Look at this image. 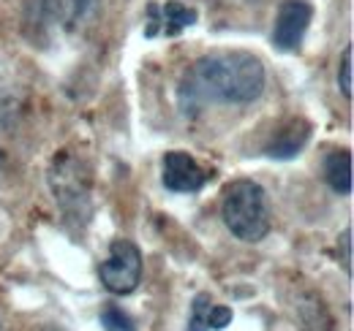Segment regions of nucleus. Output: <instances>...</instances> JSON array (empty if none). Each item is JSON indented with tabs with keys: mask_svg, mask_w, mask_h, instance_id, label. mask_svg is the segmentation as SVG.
<instances>
[{
	"mask_svg": "<svg viewBox=\"0 0 354 331\" xmlns=\"http://www.w3.org/2000/svg\"><path fill=\"white\" fill-rule=\"evenodd\" d=\"M213 179V171L202 168L196 158L183 150H172L161 161V182L172 193H199Z\"/></svg>",
	"mask_w": 354,
	"mask_h": 331,
	"instance_id": "20e7f679",
	"label": "nucleus"
},
{
	"mask_svg": "<svg viewBox=\"0 0 354 331\" xmlns=\"http://www.w3.org/2000/svg\"><path fill=\"white\" fill-rule=\"evenodd\" d=\"M324 179L338 196L352 193V155L349 150H333L324 158Z\"/></svg>",
	"mask_w": 354,
	"mask_h": 331,
	"instance_id": "6e6552de",
	"label": "nucleus"
},
{
	"mask_svg": "<svg viewBox=\"0 0 354 331\" xmlns=\"http://www.w3.org/2000/svg\"><path fill=\"white\" fill-rule=\"evenodd\" d=\"M232 323V310L229 307H221V304H213L210 310V329L221 331Z\"/></svg>",
	"mask_w": 354,
	"mask_h": 331,
	"instance_id": "ddd939ff",
	"label": "nucleus"
},
{
	"mask_svg": "<svg viewBox=\"0 0 354 331\" xmlns=\"http://www.w3.org/2000/svg\"><path fill=\"white\" fill-rule=\"evenodd\" d=\"M313 19V6L308 0H283L275 14V28H272V41L278 49L292 52L303 43V36Z\"/></svg>",
	"mask_w": 354,
	"mask_h": 331,
	"instance_id": "39448f33",
	"label": "nucleus"
},
{
	"mask_svg": "<svg viewBox=\"0 0 354 331\" xmlns=\"http://www.w3.org/2000/svg\"><path fill=\"white\" fill-rule=\"evenodd\" d=\"M265 90V66L251 52H213L199 57L180 82V109L202 112L207 103H251Z\"/></svg>",
	"mask_w": 354,
	"mask_h": 331,
	"instance_id": "f257e3e1",
	"label": "nucleus"
},
{
	"mask_svg": "<svg viewBox=\"0 0 354 331\" xmlns=\"http://www.w3.org/2000/svg\"><path fill=\"white\" fill-rule=\"evenodd\" d=\"M98 277L109 293H133L142 280V252L131 239H115L109 245V258L98 266Z\"/></svg>",
	"mask_w": 354,
	"mask_h": 331,
	"instance_id": "7ed1b4c3",
	"label": "nucleus"
},
{
	"mask_svg": "<svg viewBox=\"0 0 354 331\" xmlns=\"http://www.w3.org/2000/svg\"><path fill=\"white\" fill-rule=\"evenodd\" d=\"M98 8V0H41L39 17L49 28L77 30L85 19H90Z\"/></svg>",
	"mask_w": 354,
	"mask_h": 331,
	"instance_id": "423d86ee",
	"label": "nucleus"
},
{
	"mask_svg": "<svg viewBox=\"0 0 354 331\" xmlns=\"http://www.w3.org/2000/svg\"><path fill=\"white\" fill-rule=\"evenodd\" d=\"M221 217L232 237L257 245L270 234V204L265 188L254 179H234L223 190Z\"/></svg>",
	"mask_w": 354,
	"mask_h": 331,
	"instance_id": "f03ea898",
	"label": "nucleus"
},
{
	"mask_svg": "<svg viewBox=\"0 0 354 331\" xmlns=\"http://www.w3.org/2000/svg\"><path fill=\"white\" fill-rule=\"evenodd\" d=\"M341 245H344V266H346V272L352 274V228H346V231H344Z\"/></svg>",
	"mask_w": 354,
	"mask_h": 331,
	"instance_id": "4468645a",
	"label": "nucleus"
},
{
	"mask_svg": "<svg viewBox=\"0 0 354 331\" xmlns=\"http://www.w3.org/2000/svg\"><path fill=\"white\" fill-rule=\"evenodd\" d=\"M101 326L106 331H133V321L129 312H123V307H118L115 301H106L101 307Z\"/></svg>",
	"mask_w": 354,
	"mask_h": 331,
	"instance_id": "9d476101",
	"label": "nucleus"
},
{
	"mask_svg": "<svg viewBox=\"0 0 354 331\" xmlns=\"http://www.w3.org/2000/svg\"><path fill=\"white\" fill-rule=\"evenodd\" d=\"M308 139H310L308 120L292 117V120H286V123L272 133V139H270V144L265 147V152L270 158H275V161H289V158L300 155V150L306 147Z\"/></svg>",
	"mask_w": 354,
	"mask_h": 331,
	"instance_id": "0eeeda50",
	"label": "nucleus"
},
{
	"mask_svg": "<svg viewBox=\"0 0 354 331\" xmlns=\"http://www.w3.org/2000/svg\"><path fill=\"white\" fill-rule=\"evenodd\" d=\"M150 17H153V25H156V22L164 25V33H167V36H177L180 30H185V28H191V25L196 22V11L188 8V6H183V3H177V0H169L164 8L150 6ZM153 25H150V28H153ZM150 28H147V30H150Z\"/></svg>",
	"mask_w": 354,
	"mask_h": 331,
	"instance_id": "1a4fd4ad",
	"label": "nucleus"
},
{
	"mask_svg": "<svg viewBox=\"0 0 354 331\" xmlns=\"http://www.w3.org/2000/svg\"><path fill=\"white\" fill-rule=\"evenodd\" d=\"M338 87H341V92L352 101L354 98V46H346V49H344L341 68H338Z\"/></svg>",
	"mask_w": 354,
	"mask_h": 331,
	"instance_id": "f8f14e48",
	"label": "nucleus"
},
{
	"mask_svg": "<svg viewBox=\"0 0 354 331\" xmlns=\"http://www.w3.org/2000/svg\"><path fill=\"white\" fill-rule=\"evenodd\" d=\"M210 310H213V299L210 293H199L191 304V321L188 331H210Z\"/></svg>",
	"mask_w": 354,
	"mask_h": 331,
	"instance_id": "9b49d317",
	"label": "nucleus"
}]
</instances>
